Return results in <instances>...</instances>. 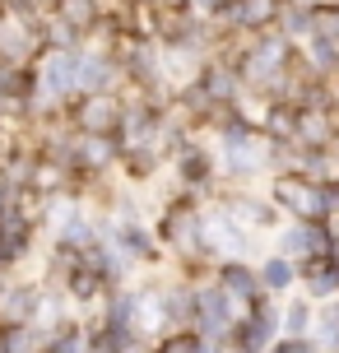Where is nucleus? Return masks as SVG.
I'll return each mask as SVG.
<instances>
[{"label":"nucleus","mask_w":339,"mask_h":353,"mask_svg":"<svg viewBox=\"0 0 339 353\" xmlns=\"http://www.w3.org/2000/svg\"><path fill=\"white\" fill-rule=\"evenodd\" d=\"M223 52H228V61L237 65L247 93H256V98H274L279 84H284V74L293 70L298 47H293L279 28H265V33H251V37H228Z\"/></svg>","instance_id":"nucleus-1"},{"label":"nucleus","mask_w":339,"mask_h":353,"mask_svg":"<svg viewBox=\"0 0 339 353\" xmlns=\"http://www.w3.org/2000/svg\"><path fill=\"white\" fill-rule=\"evenodd\" d=\"M214 159H218V181L223 186H265V176L274 172L269 168V140L247 121H228L218 125L214 135Z\"/></svg>","instance_id":"nucleus-2"},{"label":"nucleus","mask_w":339,"mask_h":353,"mask_svg":"<svg viewBox=\"0 0 339 353\" xmlns=\"http://www.w3.org/2000/svg\"><path fill=\"white\" fill-rule=\"evenodd\" d=\"M154 232H158V247L172 265L186 261H214L205 251V200L186 191H172L167 200H158L154 210Z\"/></svg>","instance_id":"nucleus-3"},{"label":"nucleus","mask_w":339,"mask_h":353,"mask_svg":"<svg viewBox=\"0 0 339 353\" xmlns=\"http://www.w3.org/2000/svg\"><path fill=\"white\" fill-rule=\"evenodd\" d=\"M167 181H172V191H186V195H196V200H205V205L223 191V181H218V159H214L209 135H200L196 144H186L181 154L167 159Z\"/></svg>","instance_id":"nucleus-4"},{"label":"nucleus","mask_w":339,"mask_h":353,"mask_svg":"<svg viewBox=\"0 0 339 353\" xmlns=\"http://www.w3.org/2000/svg\"><path fill=\"white\" fill-rule=\"evenodd\" d=\"M205 251L214 261H260L265 256V237H256L247 223H237L218 200L205 205Z\"/></svg>","instance_id":"nucleus-5"},{"label":"nucleus","mask_w":339,"mask_h":353,"mask_svg":"<svg viewBox=\"0 0 339 353\" xmlns=\"http://www.w3.org/2000/svg\"><path fill=\"white\" fill-rule=\"evenodd\" d=\"M265 195L274 200V210L284 219H325V191L316 176H302V172H269L265 176Z\"/></svg>","instance_id":"nucleus-6"},{"label":"nucleus","mask_w":339,"mask_h":353,"mask_svg":"<svg viewBox=\"0 0 339 353\" xmlns=\"http://www.w3.org/2000/svg\"><path fill=\"white\" fill-rule=\"evenodd\" d=\"M265 251H279L293 265L321 261V256H330V223L325 219H284L265 237Z\"/></svg>","instance_id":"nucleus-7"},{"label":"nucleus","mask_w":339,"mask_h":353,"mask_svg":"<svg viewBox=\"0 0 339 353\" xmlns=\"http://www.w3.org/2000/svg\"><path fill=\"white\" fill-rule=\"evenodd\" d=\"M279 335H284L279 330V298H260L237 316V325L223 339V353H269V344Z\"/></svg>","instance_id":"nucleus-8"},{"label":"nucleus","mask_w":339,"mask_h":353,"mask_svg":"<svg viewBox=\"0 0 339 353\" xmlns=\"http://www.w3.org/2000/svg\"><path fill=\"white\" fill-rule=\"evenodd\" d=\"M125 93H74L65 103V125L74 135H116Z\"/></svg>","instance_id":"nucleus-9"},{"label":"nucleus","mask_w":339,"mask_h":353,"mask_svg":"<svg viewBox=\"0 0 339 353\" xmlns=\"http://www.w3.org/2000/svg\"><path fill=\"white\" fill-rule=\"evenodd\" d=\"M237 316H242V307H237V302L214 283V274L196 283V321H191L196 335H205L209 344H223L228 330L237 325Z\"/></svg>","instance_id":"nucleus-10"},{"label":"nucleus","mask_w":339,"mask_h":353,"mask_svg":"<svg viewBox=\"0 0 339 353\" xmlns=\"http://www.w3.org/2000/svg\"><path fill=\"white\" fill-rule=\"evenodd\" d=\"M214 200L237 219V223H247L256 237H269V232L284 223V214L274 210V200L265 195V186H223Z\"/></svg>","instance_id":"nucleus-11"},{"label":"nucleus","mask_w":339,"mask_h":353,"mask_svg":"<svg viewBox=\"0 0 339 353\" xmlns=\"http://www.w3.org/2000/svg\"><path fill=\"white\" fill-rule=\"evenodd\" d=\"M79 93H125L121 65H116V52L107 42H84L79 47Z\"/></svg>","instance_id":"nucleus-12"},{"label":"nucleus","mask_w":339,"mask_h":353,"mask_svg":"<svg viewBox=\"0 0 339 353\" xmlns=\"http://www.w3.org/2000/svg\"><path fill=\"white\" fill-rule=\"evenodd\" d=\"M121 163V140L116 135H74V159H70V176H116Z\"/></svg>","instance_id":"nucleus-13"},{"label":"nucleus","mask_w":339,"mask_h":353,"mask_svg":"<svg viewBox=\"0 0 339 353\" xmlns=\"http://www.w3.org/2000/svg\"><path fill=\"white\" fill-rule=\"evenodd\" d=\"M42 293H47V283L37 279V274H14V279L5 283V293H0V325L37 321V312H42Z\"/></svg>","instance_id":"nucleus-14"},{"label":"nucleus","mask_w":339,"mask_h":353,"mask_svg":"<svg viewBox=\"0 0 339 353\" xmlns=\"http://www.w3.org/2000/svg\"><path fill=\"white\" fill-rule=\"evenodd\" d=\"M279 10H284V0H232L228 14L218 19V28L228 37H251V33H265L279 23Z\"/></svg>","instance_id":"nucleus-15"},{"label":"nucleus","mask_w":339,"mask_h":353,"mask_svg":"<svg viewBox=\"0 0 339 353\" xmlns=\"http://www.w3.org/2000/svg\"><path fill=\"white\" fill-rule=\"evenodd\" d=\"M107 232H112V242H116V247H121L130 261L140 265V274H144V270H163V265H167L154 223H112Z\"/></svg>","instance_id":"nucleus-16"},{"label":"nucleus","mask_w":339,"mask_h":353,"mask_svg":"<svg viewBox=\"0 0 339 353\" xmlns=\"http://www.w3.org/2000/svg\"><path fill=\"white\" fill-rule=\"evenodd\" d=\"M167 172V154H163L158 144H130L121 149V163H116V176L130 181V186H144V191H154Z\"/></svg>","instance_id":"nucleus-17"},{"label":"nucleus","mask_w":339,"mask_h":353,"mask_svg":"<svg viewBox=\"0 0 339 353\" xmlns=\"http://www.w3.org/2000/svg\"><path fill=\"white\" fill-rule=\"evenodd\" d=\"M214 283L228 293L242 312L256 307V302L265 298L260 293V274H256V261H214Z\"/></svg>","instance_id":"nucleus-18"},{"label":"nucleus","mask_w":339,"mask_h":353,"mask_svg":"<svg viewBox=\"0 0 339 353\" xmlns=\"http://www.w3.org/2000/svg\"><path fill=\"white\" fill-rule=\"evenodd\" d=\"M196 84L209 93V103H218V107H228V103H237L247 88H242V74H237V65L228 61V52H214L205 65H200V74H196Z\"/></svg>","instance_id":"nucleus-19"},{"label":"nucleus","mask_w":339,"mask_h":353,"mask_svg":"<svg viewBox=\"0 0 339 353\" xmlns=\"http://www.w3.org/2000/svg\"><path fill=\"white\" fill-rule=\"evenodd\" d=\"M339 140V107H298V149H330Z\"/></svg>","instance_id":"nucleus-20"},{"label":"nucleus","mask_w":339,"mask_h":353,"mask_svg":"<svg viewBox=\"0 0 339 353\" xmlns=\"http://www.w3.org/2000/svg\"><path fill=\"white\" fill-rule=\"evenodd\" d=\"M42 52V23H23L14 14H0V61L28 65Z\"/></svg>","instance_id":"nucleus-21"},{"label":"nucleus","mask_w":339,"mask_h":353,"mask_svg":"<svg viewBox=\"0 0 339 353\" xmlns=\"http://www.w3.org/2000/svg\"><path fill=\"white\" fill-rule=\"evenodd\" d=\"M52 19H61L65 28H74L89 42V37H98L103 19H107V0H52Z\"/></svg>","instance_id":"nucleus-22"},{"label":"nucleus","mask_w":339,"mask_h":353,"mask_svg":"<svg viewBox=\"0 0 339 353\" xmlns=\"http://www.w3.org/2000/svg\"><path fill=\"white\" fill-rule=\"evenodd\" d=\"M298 293H307L311 302H330V298H339V265L330 261V256L298 265Z\"/></svg>","instance_id":"nucleus-23"},{"label":"nucleus","mask_w":339,"mask_h":353,"mask_svg":"<svg viewBox=\"0 0 339 353\" xmlns=\"http://www.w3.org/2000/svg\"><path fill=\"white\" fill-rule=\"evenodd\" d=\"M256 274H260V293L265 298H288V293H298V265L279 256V251H265L260 261H256Z\"/></svg>","instance_id":"nucleus-24"},{"label":"nucleus","mask_w":339,"mask_h":353,"mask_svg":"<svg viewBox=\"0 0 339 353\" xmlns=\"http://www.w3.org/2000/svg\"><path fill=\"white\" fill-rule=\"evenodd\" d=\"M274 28H279L293 47H302L307 37L316 33V0H284V10H279V23H274Z\"/></svg>","instance_id":"nucleus-25"},{"label":"nucleus","mask_w":339,"mask_h":353,"mask_svg":"<svg viewBox=\"0 0 339 353\" xmlns=\"http://www.w3.org/2000/svg\"><path fill=\"white\" fill-rule=\"evenodd\" d=\"M279 330L284 335H311L316 330V302L307 298V293L279 298Z\"/></svg>","instance_id":"nucleus-26"},{"label":"nucleus","mask_w":339,"mask_h":353,"mask_svg":"<svg viewBox=\"0 0 339 353\" xmlns=\"http://www.w3.org/2000/svg\"><path fill=\"white\" fill-rule=\"evenodd\" d=\"M269 144H293V130H298V107L293 103H279V98H269L265 103V117L256 125Z\"/></svg>","instance_id":"nucleus-27"},{"label":"nucleus","mask_w":339,"mask_h":353,"mask_svg":"<svg viewBox=\"0 0 339 353\" xmlns=\"http://www.w3.org/2000/svg\"><path fill=\"white\" fill-rule=\"evenodd\" d=\"M149 353H223V344H209L196 330H167L149 344Z\"/></svg>","instance_id":"nucleus-28"},{"label":"nucleus","mask_w":339,"mask_h":353,"mask_svg":"<svg viewBox=\"0 0 339 353\" xmlns=\"http://www.w3.org/2000/svg\"><path fill=\"white\" fill-rule=\"evenodd\" d=\"M311 339H316V349H321V353H339V321L325 316L321 307H316V330H311Z\"/></svg>","instance_id":"nucleus-29"},{"label":"nucleus","mask_w":339,"mask_h":353,"mask_svg":"<svg viewBox=\"0 0 339 353\" xmlns=\"http://www.w3.org/2000/svg\"><path fill=\"white\" fill-rule=\"evenodd\" d=\"M316 33L339 37V0H316Z\"/></svg>","instance_id":"nucleus-30"},{"label":"nucleus","mask_w":339,"mask_h":353,"mask_svg":"<svg viewBox=\"0 0 339 353\" xmlns=\"http://www.w3.org/2000/svg\"><path fill=\"white\" fill-rule=\"evenodd\" d=\"M269 353H321V349H316L311 335H279L269 344Z\"/></svg>","instance_id":"nucleus-31"},{"label":"nucleus","mask_w":339,"mask_h":353,"mask_svg":"<svg viewBox=\"0 0 339 353\" xmlns=\"http://www.w3.org/2000/svg\"><path fill=\"white\" fill-rule=\"evenodd\" d=\"M321 191H325V214H330V223H339V172L325 176Z\"/></svg>","instance_id":"nucleus-32"},{"label":"nucleus","mask_w":339,"mask_h":353,"mask_svg":"<svg viewBox=\"0 0 339 353\" xmlns=\"http://www.w3.org/2000/svg\"><path fill=\"white\" fill-rule=\"evenodd\" d=\"M154 10H167V14H181V10H191V0H154Z\"/></svg>","instance_id":"nucleus-33"},{"label":"nucleus","mask_w":339,"mask_h":353,"mask_svg":"<svg viewBox=\"0 0 339 353\" xmlns=\"http://www.w3.org/2000/svg\"><path fill=\"white\" fill-rule=\"evenodd\" d=\"M19 195H14V186H10V181H5V176H0V214L10 210V205H14Z\"/></svg>","instance_id":"nucleus-34"},{"label":"nucleus","mask_w":339,"mask_h":353,"mask_svg":"<svg viewBox=\"0 0 339 353\" xmlns=\"http://www.w3.org/2000/svg\"><path fill=\"white\" fill-rule=\"evenodd\" d=\"M10 130H14V117H10V107L0 103V144L10 140Z\"/></svg>","instance_id":"nucleus-35"},{"label":"nucleus","mask_w":339,"mask_h":353,"mask_svg":"<svg viewBox=\"0 0 339 353\" xmlns=\"http://www.w3.org/2000/svg\"><path fill=\"white\" fill-rule=\"evenodd\" d=\"M330 163H335V172H339V140L330 144Z\"/></svg>","instance_id":"nucleus-36"},{"label":"nucleus","mask_w":339,"mask_h":353,"mask_svg":"<svg viewBox=\"0 0 339 353\" xmlns=\"http://www.w3.org/2000/svg\"><path fill=\"white\" fill-rule=\"evenodd\" d=\"M42 353H47V349H42Z\"/></svg>","instance_id":"nucleus-37"}]
</instances>
